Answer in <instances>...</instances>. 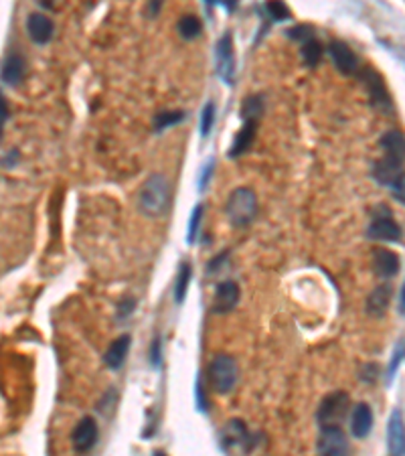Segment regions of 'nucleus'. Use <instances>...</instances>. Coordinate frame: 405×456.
<instances>
[{
	"label": "nucleus",
	"instance_id": "obj_42",
	"mask_svg": "<svg viewBox=\"0 0 405 456\" xmlns=\"http://www.w3.org/2000/svg\"><path fill=\"white\" fill-rule=\"evenodd\" d=\"M152 456H167V453H163V450H156V453H152Z\"/></svg>",
	"mask_w": 405,
	"mask_h": 456
},
{
	"label": "nucleus",
	"instance_id": "obj_28",
	"mask_svg": "<svg viewBox=\"0 0 405 456\" xmlns=\"http://www.w3.org/2000/svg\"><path fill=\"white\" fill-rule=\"evenodd\" d=\"M215 116H217V106L215 101H207L201 110V122H199V130H201V138H209L211 130H213Z\"/></svg>",
	"mask_w": 405,
	"mask_h": 456
},
{
	"label": "nucleus",
	"instance_id": "obj_1",
	"mask_svg": "<svg viewBox=\"0 0 405 456\" xmlns=\"http://www.w3.org/2000/svg\"><path fill=\"white\" fill-rule=\"evenodd\" d=\"M138 207L146 217L167 215L170 207V185L165 174L154 172L146 179L138 195Z\"/></svg>",
	"mask_w": 405,
	"mask_h": 456
},
{
	"label": "nucleus",
	"instance_id": "obj_12",
	"mask_svg": "<svg viewBox=\"0 0 405 456\" xmlns=\"http://www.w3.org/2000/svg\"><path fill=\"white\" fill-rule=\"evenodd\" d=\"M97 438H99V428H97V422L92 416H85L81 418L72 432V444L73 450L77 455H85L90 450H94V446L97 444Z\"/></svg>",
	"mask_w": 405,
	"mask_h": 456
},
{
	"label": "nucleus",
	"instance_id": "obj_35",
	"mask_svg": "<svg viewBox=\"0 0 405 456\" xmlns=\"http://www.w3.org/2000/svg\"><path fill=\"white\" fill-rule=\"evenodd\" d=\"M150 363L154 369H160L163 365V343H160V336H154L152 339V345H150Z\"/></svg>",
	"mask_w": 405,
	"mask_h": 456
},
{
	"label": "nucleus",
	"instance_id": "obj_7",
	"mask_svg": "<svg viewBox=\"0 0 405 456\" xmlns=\"http://www.w3.org/2000/svg\"><path fill=\"white\" fill-rule=\"evenodd\" d=\"M215 72H217V77L227 88H233L238 61H235V49H233L231 33H223L215 43Z\"/></svg>",
	"mask_w": 405,
	"mask_h": 456
},
{
	"label": "nucleus",
	"instance_id": "obj_5",
	"mask_svg": "<svg viewBox=\"0 0 405 456\" xmlns=\"http://www.w3.org/2000/svg\"><path fill=\"white\" fill-rule=\"evenodd\" d=\"M207 375H209V384H211L215 391L221 393V396H227L235 387L239 380L238 361L233 359L231 355L219 353L209 363Z\"/></svg>",
	"mask_w": 405,
	"mask_h": 456
},
{
	"label": "nucleus",
	"instance_id": "obj_40",
	"mask_svg": "<svg viewBox=\"0 0 405 456\" xmlns=\"http://www.w3.org/2000/svg\"><path fill=\"white\" fill-rule=\"evenodd\" d=\"M397 300H399V307H397V312H399V316H404L405 314V296H404V286L399 288V294H397Z\"/></svg>",
	"mask_w": 405,
	"mask_h": 456
},
{
	"label": "nucleus",
	"instance_id": "obj_21",
	"mask_svg": "<svg viewBox=\"0 0 405 456\" xmlns=\"http://www.w3.org/2000/svg\"><path fill=\"white\" fill-rule=\"evenodd\" d=\"M391 302V288L387 284L377 286L367 296V314L373 318H383Z\"/></svg>",
	"mask_w": 405,
	"mask_h": 456
},
{
	"label": "nucleus",
	"instance_id": "obj_37",
	"mask_svg": "<svg viewBox=\"0 0 405 456\" xmlns=\"http://www.w3.org/2000/svg\"><path fill=\"white\" fill-rule=\"evenodd\" d=\"M377 375H379V367L375 363H367L363 373H361V382L365 384H375L377 382Z\"/></svg>",
	"mask_w": 405,
	"mask_h": 456
},
{
	"label": "nucleus",
	"instance_id": "obj_14",
	"mask_svg": "<svg viewBox=\"0 0 405 456\" xmlns=\"http://www.w3.org/2000/svg\"><path fill=\"white\" fill-rule=\"evenodd\" d=\"M26 33H28V39L35 45H47L53 41L55 23L45 13H31L28 19H26Z\"/></svg>",
	"mask_w": 405,
	"mask_h": 456
},
{
	"label": "nucleus",
	"instance_id": "obj_10",
	"mask_svg": "<svg viewBox=\"0 0 405 456\" xmlns=\"http://www.w3.org/2000/svg\"><path fill=\"white\" fill-rule=\"evenodd\" d=\"M329 55L333 59V65L336 67V72L345 75V77H357V73L363 67L361 57L355 53V49L351 47L349 43L340 41V39H333L329 43Z\"/></svg>",
	"mask_w": 405,
	"mask_h": 456
},
{
	"label": "nucleus",
	"instance_id": "obj_6",
	"mask_svg": "<svg viewBox=\"0 0 405 456\" xmlns=\"http://www.w3.org/2000/svg\"><path fill=\"white\" fill-rule=\"evenodd\" d=\"M351 412V396L342 389L329 393L316 409V424L318 428L327 426H340V422Z\"/></svg>",
	"mask_w": 405,
	"mask_h": 456
},
{
	"label": "nucleus",
	"instance_id": "obj_4",
	"mask_svg": "<svg viewBox=\"0 0 405 456\" xmlns=\"http://www.w3.org/2000/svg\"><path fill=\"white\" fill-rule=\"evenodd\" d=\"M357 79L363 83V88L367 90L371 108H375L381 114H393L395 112L393 99H391V94L387 90V86H385V79H383L381 73L375 72L371 65H363L361 72L357 73Z\"/></svg>",
	"mask_w": 405,
	"mask_h": 456
},
{
	"label": "nucleus",
	"instance_id": "obj_36",
	"mask_svg": "<svg viewBox=\"0 0 405 456\" xmlns=\"http://www.w3.org/2000/svg\"><path fill=\"white\" fill-rule=\"evenodd\" d=\"M229 256H231V252H229V250H223L221 254H217L215 258H211L209 264H207V274H219V270L227 264Z\"/></svg>",
	"mask_w": 405,
	"mask_h": 456
},
{
	"label": "nucleus",
	"instance_id": "obj_3",
	"mask_svg": "<svg viewBox=\"0 0 405 456\" xmlns=\"http://www.w3.org/2000/svg\"><path fill=\"white\" fill-rule=\"evenodd\" d=\"M225 215L233 227H247L258 215V197L249 187H238L229 193Z\"/></svg>",
	"mask_w": 405,
	"mask_h": 456
},
{
	"label": "nucleus",
	"instance_id": "obj_2",
	"mask_svg": "<svg viewBox=\"0 0 405 456\" xmlns=\"http://www.w3.org/2000/svg\"><path fill=\"white\" fill-rule=\"evenodd\" d=\"M404 156L405 154H383L381 161L371 165V177L377 185L387 187L391 195L404 205Z\"/></svg>",
	"mask_w": 405,
	"mask_h": 456
},
{
	"label": "nucleus",
	"instance_id": "obj_19",
	"mask_svg": "<svg viewBox=\"0 0 405 456\" xmlns=\"http://www.w3.org/2000/svg\"><path fill=\"white\" fill-rule=\"evenodd\" d=\"M24 70H26V63H24L23 55H19V53H10V55L4 59L2 67H0V79H2L6 86L17 88V86L23 81Z\"/></svg>",
	"mask_w": 405,
	"mask_h": 456
},
{
	"label": "nucleus",
	"instance_id": "obj_17",
	"mask_svg": "<svg viewBox=\"0 0 405 456\" xmlns=\"http://www.w3.org/2000/svg\"><path fill=\"white\" fill-rule=\"evenodd\" d=\"M258 126H260V122L243 120V126L239 128V132L235 134L233 142H231V148L227 152L229 158H239L245 152H249V148H251L254 140H256V134H258Z\"/></svg>",
	"mask_w": 405,
	"mask_h": 456
},
{
	"label": "nucleus",
	"instance_id": "obj_41",
	"mask_svg": "<svg viewBox=\"0 0 405 456\" xmlns=\"http://www.w3.org/2000/svg\"><path fill=\"white\" fill-rule=\"evenodd\" d=\"M160 6H163L160 2H150V4H148V13H150V17H152V19H154V17L158 15Z\"/></svg>",
	"mask_w": 405,
	"mask_h": 456
},
{
	"label": "nucleus",
	"instance_id": "obj_23",
	"mask_svg": "<svg viewBox=\"0 0 405 456\" xmlns=\"http://www.w3.org/2000/svg\"><path fill=\"white\" fill-rule=\"evenodd\" d=\"M187 112L185 110H165V112H158L152 120V126H154V132L156 134H163L167 128H172V126H179L183 122L187 120Z\"/></svg>",
	"mask_w": 405,
	"mask_h": 456
},
{
	"label": "nucleus",
	"instance_id": "obj_25",
	"mask_svg": "<svg viewBox=\"0 0 405 456\" xmlns=\"http://www.w3.org/2000/svg\"><path fill=\"white\" fill-rule=\"evenodd\" d=\"M191 264H189V262H183L181 268H179V274H176V282H174V302H176V304H183V302H185L189 286H191Z\"/></svg>",
	"mask_w": 405,
	"mask_h": 456
},
{
	"label": "nucleus",
	"instance_id": "obj_9",
	"mask_svg": "<svg viewBox=\"0 0 405 456\" xmlns=\"http://www.w3.org/2000/svg\"><path fill=\"white\" fill-rule=\"evenodd\" d=\"M383 213H371L373 219L369 227L365 229V238L371 241H387V243H399L404 238L402 225L393 219L391 209L383 205Z\"/></svg>",
	"mask_w": 405,
	"mask_h": 456
},
{
	"label": "nucleus",
	"instance_id": "obj_15",
	"mask_svg": "<svg viewBox=\"0 0 405 456\" xmlns=\"http://www.w3.org/2000/svg\"><path fill=\"white\" fill-rule=\"evenodd\" d=\"M387 448L389 456L405 455V430H404V412L395 408L387 422Z\"/></svg>",
	"mask_w": 405,
	"mask_h": 456
},
{
	"label": "nucleus",
	"instance_id": "obj_22",
	"mask_svg": "<svg viewBox=\"0 0 405 456\" xmlns=\"http://www.w3.org/2000/svg\"><path fill=\"white\" fill-rule=\"evenodd\" d=\"M265 114V96L263 94H251L243 99L239 118L241 120H256L260 122Z\"/></svg>",
	"mask_w": 405,
	"mask_h": 456
},
{
	"label": "nucleus",
	"instance_id": "obj_38",
	"mask_svg": "<svg viewBox=\"0 0 405 456\" xmlns=\"http://www.w3.org/2000/svg\"><path fill=\"white\" fill-rule=\"evenodd\" d=\"M8 120V104L0 92V140H2V132H4V124Z\"/></svg>",
	"mask_w": 405,
	"mask_h": 456
},
{
	"label": "nucleus",
	"instance_id": "obj_13",
	"mask_svg": "<svg viewBox=\"0 0 405 456\" xmlns=\"http://www.w3.org/2000/svg\"><path fill=\"white\" fill-rule=\"evenodd\" d=\"M239 298H241V288H239L238 282L233 280H223L217 284L213 296V304H211V311L215 314H229L235 307L239 304Z\"/></svg>",
	"mask_w": 405,
	"mask_h": 456
},
{
	"label": "nucleus",
	"instance_id": "obj_11",
	"mask_svg": "<svg viewBox=\"0 0 405 456\" xmlns=\"http://www.w3.org/2000/svg\"><path fill=\"white\" fill-rule=\"evenodd\" d=\"M316 450H318V456H351L349 436L340 426L320 428L318 440H316Z\"/></svg>",
	"mask_w": 405,
	"mask_h": 456
},
{
	"label": "nucleus",
	"instance_id": "obj_30",
	"mask_svg": "<svg viewBox=\"0 0 405 456\" xmlns=\"http://www.w3.org/2000/svg\"><path fill=\"white\" fill-rule=\"evenodd\" d=\"M286 37L290 41H296V43L302 45V43H306V41L316 37V31H314L312 24H294L286 31Z\"/></svg>",
	"mask_w": 405,
	"mask_h": 456
},
{
	"label": "nucleus",
	"instance_id": "obj_26",
	"mask_svg": "<svg viewBox=\"0 0 405 456\" xmlns=\"http://www.w3.org/2000/svg\"><path fill=\"white\" fill-rule=\"evenodd\" d=\"M383 154H405L404 132L402 130H387L379 138Z\"/></svg>",
	"mask_w": 405,
	"mask_h": 456
},
{
	"label": "nucleus",
	"instance_id": "obj_39",
	"mask_svg": "<svg viewBox=\"0 0 405 456\" xmlns=\"http://www.w3.org/2000/svg\"><path fill=\"white\" fill-rule=\"evenodd\" d=\"M195 391H197V408H199V412H207V400H205V393H203L201 382H197Z\"/></svg>",
	"mask_w": 405,
	"mask_h": 456
},
{
	"label": "nucleus",
	"instance_id": "obj_27",
	"mask_svg": "<svg viewBox=\"0 0 405 456\" xmlns=\"http://www.w3.org/2000/svg\"><path fill=\"white\" fill-rule=\"evenodd\" d=\"M300 53H302V61H304V65L310 67V70H314V67L320 65V61H322L324 47H322V43L314 37V39H310L306 43H302Z\"/></svg>",
	"mask_w": 405,
	"mask_h": 456
},
{
	"label": "nucleus",
	"instance_id": "obj_33",
	"mask_svg": "<svg viewBox=\"0 0 405 456\" xmlns=\"http://www.w3.org/2000/svg\"><path fill=\"white\" fill-rule=\"evenodd\" d=\"M136 304H138V300L134 298V296H126V298H122V302L118 304V312H116V320H126V318H130L134 311H136Z\"/></svg>",
	"mask_w": 405,
	"mask_h": 456
},
{
	"label": "nucleus",
	"instance_id": "obj_34",
	"mask_svg": "<svg viewBox=\"0 0 405 456\" xmlns=\"http://www.w3.org/2000/svg\"><path fill=\"white\" fill-rule=\"evenodd\" d=\"M213 170H215V161L213 158H209V161L203 165L201 174H199V185H197L199 193L207 191V187H209V183H211V177H213Z\"/></svg>",
	"mask_w": 405,
	"mask_h": 456
},
{
	"label": "nucleus",
	"instance_id": "obj_29",
	"mask_svg": "<svg viewBox=\"0 0 405 456\" xmlns=\"http://www.w3.org/2000/svg\"><path fill=\"white\" fill-rule=\"evenodd\" d=\"M263 10L265 15L274 21V23H284L292 19V13L284 2H265L263 4Z\"/></svg>",
	"mask_w": 405,
	"mask_h": 456
},
{
	"label": "nucleus",
	"instance_id": "obj_20",
	"mask_svg": "<svg viewBox=\"0 0 405 456\" xmlns=\"http://www.w3.org/2000/svg\"><path fill=\"white\" fill-rule=\"evenodd\" d=\"M130 343H132V336L130 335L118 336V339L108 347V351L104 353V363H106V367H110V369H119V367L126 363L128 351H130Z\"/></svg>",
	"mask_w": 405,
	"mask_h": 456
},
{
	"label": "nucleus",
	"instance_id": "obj_24",
	"mask_svg": "<svg viewBox=\"0 0 405 456\" xmlns=\"http://www.w3.org/2000/svg\"><path fill=\"white\" fill-rule=\"evenodd\" d=\"M176 31L185 41H195L203 33V21L197 15H183L176 23Z\"/></svg>",
	"mask_w": 405,
	"mask_h": 456
},
{
	"label": "nucleus",
	"instance_id": "obj_8",
	"mask_svg": "<svg viewBox=\"0 0 405 456\" xmlns=\"http://www.w3.org/2000/svg\"><path fill=\"white\" fill-rule=\"evenodd\" d=\"M219 444L225 453H249L254 448V434L249 432L247 424L239 418L229 420L219 434Z\"/></svg>",
	"mask_w": 405,
	"mask_h": 456
},
{
	"label": "nucleus",
	"instance_id": "obj_16",
	"mask_svg": "<svg viewBox=\"0 0 405 456\" xmlns=\"http://www.w3.org/2000/svg\"><path fill=\"white\" fill-rule=\"evenodd\" d=\"M402 270V260L395 252L391 250H385V247H377L373 250V272L383 278V280H389V278H395Z\"/></svg>",
	"mask_w": 405,
	"mask_h": 456
},
{
	"label": "nucleus",
	"instance_id": "obj_31",
	"mask_svg": "<svg viewBox=\"0 0 405 456\" xmlns=\"http://www.w3.org/2000/svg\"><path fill=\"white\" fill-rule=\"evenodd\" d=\"M203 211H205L203 203H197L195 209H192L191 219H189V229H187V243L189 245L197 241V234H199V227H201V221H203Z\"/></svg>",
	"mask_w": 405,
	"mask_h": 456
},
{
	"label": "nucleus",
	"instance_id": "obj_32",
	"mask_svg": "<svg viewBox=\"0 0 405 456\" xmlns=\"http://www.w3.org/2000/svg\"><path fill=\"white\" fill-rule=\"evenodd\" d=\"M402 359H404V339L397 341L395 351H393V357H391V363H389V373H387V382H389V384L393 382V377H395V373H397V369H399V365H402Z\"/></svg>",
	"mask_w": 405,
	"mask_h": 456
},
{
	"label": "nucleus",
	"instance_id": "obj_18",
	"mask_svg": "<svg viewBox=\"0 0 405 456\" xmlns=\"http://www.w3.org/2000/svg\"><path fill=\"white\" fill-rule=\"evenodd\" d=\"M373 422L375 418H373V409L369 404L361 402L355 408H351V434L355 438L358 440L367 438L373 430Z\"/></svg>",
	"mask_w": 405,
	"mask_h": 456
}]
</instances>
